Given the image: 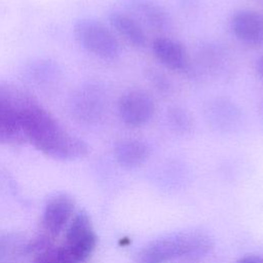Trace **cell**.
Masks as SVG:
<instances>
[{"mask_svg":"<svg viewBox=\"0 0 263 263\" xmlns=\"http://www.w3.org/2000/svg\"><path fill=\"white\" fill-rule=\"evenodd\" d=\"M144 76L158 95L162 97L172 95L174 85L172 80L164 72L154 67H147L144 69Z\"/></svg>","mask_w":263,"mask_h":263,"instance_id":"cell-19","label":"cell"},{"mask_svg":"<svg viewBox=\"0 0 263 263\" xmlns=\"http://www.w3.org/2000/svg\"><path fill=\"white\" fill-rule=\"evenodd\" d=\"M24 133L27 143L57 160H77L89 153L88 144L65 129L59 120L37 101L26 112Z\"/></svg>","mask_w":263,"mask_h":263,"instance_id":"cell-1","label":"cell"},{"mask_svg":"<svg viewBox=\"0 0 263 263\" xmlns=\"http://www.w3.org/2000/svg\"><path fill=\"white\" fill-rule=\"evenodd\" d=\"M33 263H78L69 254L65 247L52 246L34 258Z\"/></svg>","mask_w":263,"mask_h":263,"instance_id":"cell-20","label":"cell"},{"mask_svg":"<svg viewBox=\"0 0 263 263\" xmlns=\"http://www.w3.org/2000/svg\"><path fill=\"white\" fill-rule=\"evenodd\" d=\"M236 263H263V259L259 256L249 255V256H246V257L241 258Z\"/></svg>","mask_w":263,"mask_h":263,"instance_id":"cell-21","label":"cell"},{"mask_svg":"<svg viewBox=\"0 0 263 263\" xmlns=\"http://www.w3.org/2000/svg\"><path fill=\"white\" fill-rule=\"evenodd\" d=\"M214 241L202 230L174 232L147 243L137 255V263H166L179 258H198L208 254Z\"/></svg>","mask_w":263,"mask_h":263,"instance_id":"cell-2","label":"cell"},{"mask_svg":"<svg viewBox=\"0 0 263 263\" xmlns=\"http://www.w3.org/2000/svg\"><path fill=\"white\" fill-rule=\"evenodd\" d=\"M109 22L114 31L134 47L144 48L147 45L144 27L128 13L113 11L109 15Z\"/></svg>","mask_w":263,"mask_h":263,"instance_id":"cell-15","label":"cell"},{"mask_svg":"<svg viewBox=\"0 0 263 263\" xmlns=\"http://www.w3.org/2000/svg\"><path fill=\"white\" fill-rule=\"evenodd\" d=\"M97 239L89 216L84 211H80L70 221L63 246L75 261L84 263L95 251Z\"/></svg>","mask_w":263,"mask_h":263,"instance_id":"cell-6","label":"cell"},{"mask_svg":"<svg viewBox=\"0 0 263 263\" xmlns=\"http://www.w3.org/2000/svg\"><path fill=\"white\" fill-rule=\"evenodd\" d=\"M58 67L50 61L39 60L32 63L26 69V74L31 81L39 84L49 83L58 76Z\"/></svg>","mask_w":263,"mask_h":263,"instance_id":"cell-18","label":"cell"},{"mask_svg":"<svg viewBox=\"0 0 263 263\" xmlns=\"http://www.w3.org/2000/svg\"><path fill=\"white\" fill-rule=\"evenodd\" d=\"M233 36L249 46L263 45V13L249 8L238 9L230 17Z\"/></svg>","mask_w":263,"mask_h":263,"instance_id":"cell-12","label":"cell"},{"mask_svg":"<svg viewBox=\"0 0 263 263\" xmlns=\"http://www.w3.org/2000/svg\"><path fill=\"white\" fill-rule=\"evenodd\" d=\"M155 101L146 90L133 88L121 95L117 110L122 122L129 127L146 125L154 116Z\"/></svg>","mask_w":263,"mask_h":263,"instance_id":"cell-7","label":"cell"},{"mask_svg":"<svg viewBox=\"0 0 263 263\" xmlns=\"http://www.w3.org/2000/svg\"><path fill=\"white\" fill-rule=\"evenodd\" d=\"M75 202L73 198L65 193L51 196L45 203L41 217L40 234L54 240L60 233L68 227L74 216Z\"/></svg>","mask_w":263,"mask_h":263,"instance_id":"cell-9","label":"cell"},{"mask_svg":"<svg viewBox=\"0 0 263 263\" xmlns=\"http://www.w3.org/2000/svg\"><path fill=\"white\" fill-rule=\"evenodd\" d=\"M151 150L149 145L140 139L125 138L118 140L113 148L114 158L119 165L125 168H136L144 164Z\"/></svg>","mask_w":263,"mask_h":263,"instance_id":"cell-14","label":"cell"},{"mask_svg":"<svg viewBox=\"0 0 263 263\" xmlns=\"http://www.w3.org/2000/svg\"><path fill=\"white\" fill-rule=\"evenodd\" d=\"M256 71L260 76L261 80L263 81V54L256 62Z\"/></svg>","mask_w":263,"mask_h":263,"instance_id":"cell-22","label":"cell"},{"mask_svg":"<svg viewBox=\"0 0 263 263\" xmlns=\"http://www.w3.org/2000/svg\"><path fill=\"white\" fill-rule=\"evenodd\" d=\"M165 121L171 132L178 136H189L194 132L191 113L182 106H171L165 112Z\"/></svg>","mask_w":263,"mask_h":263,"instance_id":"cell-17","label":"cell"},{"mask_svg":"<svg viewBox=\"0 0 263 263\" xmlns=\"http://www.w3.org/2000/svg\"><path fill=\"white\" fill-rule=\"evenodd\" d=\"M36 99L13 82L0 80V145L16 146L26 142L25 115Z\"/></svg>","mask_w":263,"mask_h":263,"instance_id":"cell-3","label":"cell"},{"mask_svg":"<svg viewBox=\"0 0 263 263\" xmlns=\"http://www.w3.org/2000/svg\"><path fill=\"white\" fill-rule=\"evenodd\" d=\"M73 32L78 43L88 52L104 61L119 58L120 44L112 31L98 20L83 17L75 22Z\"/></svg>","mask_w":263,"mask_h":263,"instance_id":"cell-4","label":"cell"},{"mask_svg":"<svg viewBox=\"0 0 263 263\" xmlns=\"http://www.w3.org/2000/svg\"><path fill=\"white\" fill-rule=\"evenodd\" d=\"M28 256L24 236L14 232L0 234V263H23Z\"/></svg>","mask_w":263,"mask_h":263,"instance_id":"cell-16","label":"cell"},{"mask_svg":"<svg viewBox=\"0 0 263 263\" xmlns=\"http://www.w3.org/2000/svg\"><path fill=\"white\" fill-rule=\"evenodd\" d=\"M107 97L105 89L96 82L81 85L73 95L71 111L73 116L84 123L92 124L99 121L106 111Z\"/></svg>","mask_w":263,"mask_h":263,"instance_id":"cell-8","label":"cell"},{"mask_svg":"<svg viewBox=\"0 0 263 263\" xmlns=\"http://www.w3.org/2000/svg\"><path fill=\"white\" fill-rule=\"evenodd\" d=\"M154 58L166 69L181 73L190 74L192 61L186 46L171 37L158 36L151 43Z\"/></svg>","mask_w":263,"mask_h":263,"instance_id":"cell-10","label":"cell"},{"mask_svg":"<svg viewBox=\"0 0 263 263\" xmlns=\"http://www.w3.org/2000/svg\"><path fill=\"white\" fill-rule=\"evenodd\" d=\"M258 113H259V117H260L261 123H262V125H263V102L260 103V107H259Z\"/></svg>","mask_w":263,"mask_h":263,"instance_id":"cell-23","label":"cell"},{"mask_svg":"<svg viewBox=\"0 0 263 263\" xmlns=\"http://www.w3.org/2000/svg\"><path fill=\"white\" fill-rule=\"evenodd\" d=\"M197 73L214 78H226L232 70V59L229 51L217 42L202 43L196 52Z\"/></svg>","mask_w":263,"mask_h":263,"instance_id":"cell-11","label":"cell"},{"mask_svg":"<svg viewBox=\"0 0 263 263\" xmlns=\"http://www.w3.org/2000/svg\"><path fill=\"white\" fill-rule=\"evenodd\" d=\"M127 9L136 21L154 31H165L171 26L166 9L155 0H127Z\"/></svg>","mask_w":263,"mask_h":263,"instance_id":"cell-13","label":"cell"},{"mask_svg":"<svg viewBox=\"0 0 263 263\" xmlns=\"http://www.w3.org/2000/svg\"><path fill=\"white\" fill-rule=\"evenodd\" d=\"M201 112L206 126L220 135L239 132L245 123L241 107L229 97L215 96L208 99L202 105Z\"/></svg>","mask_w":263,"mask_h":263,"instance_id":"cell-5","label":"cell"}]
</instances>
